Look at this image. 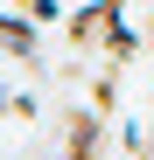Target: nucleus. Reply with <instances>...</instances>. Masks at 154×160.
Here are the masks:
<instances>
[{
  "label": "nucleus",
  "mask_w": 154,
  "mask_h": 160,
  "mask_svg": "<svg viewBox=\"0 0 154 160\" xmlns=\"http://www.w3.org/2000/svg\"><path fill=\"white\" fill-rule=\"evenodd\" d=\"M126 14V0H91V7H70V21H63V42L77 49V56H91V49H105V35H112V21Z\"/></svg>",
  "instance_id": "1"
},
{
  "label": "nucleus",
  "mask_w": 154,
  "mask_h": 160,
  "mask_svg": "<svg viewBox=\"0 0 154 160\" xmlns=\"http://www.w3.org/2000/svg\"><path fill=\"white\" fill-rule=\"evenodd\" d=\"M98 146H105V112L98 104H77L63 118V153L56 160H98Z\"/></svg>",
  "instance_id": "2"
},
{
  "label": "nucleus",
  "mask_w": 154,
  "mask_h": 160,
  "mask_svg": "<svg viewBox=\"0 0 154 160\" xmlns=\"http://www.w3.org/2000/svg\"><path fill=\"white\" fill-rule=\"evenodd\" d=\"M7 63H35V28H28V14H7Z\"/></svg>",
  "instance_id": "3"
},
{
  "label": "nucleus",
  "mask_w": 154,
  "mask_h": 160,
  "mask_svg": "<svg viewBox=\"0 0 154 160\" xmlns=\"http://www.w3.org/2000/svg\"><path fill=\"white\" fill-rule=\"evenodd\" d=\"M14 7L28 14V21H70V14H63V0H14Z\"/></svg>",
  "instance_id": "4"
},
{
  "label": "nucleus",
  "mask_w": 154,
  "mask_h": 160,
  "mask_svg": "<svg viewBox=\"0 0 154 160\" xmlns=\"http://www.w3.org/2000/svg\"><path fill=\"white\" fill-rule=\"evenodd\" d=\"M35 112H42V104H35V98H28V91H14V98H7V118H14V125H28V118H35Z\"/></svg>",
  "instance_id": "5"
},
{
  "label": "nucleus",
  "mask_w": 154,
  "mask_h": 160,
  "mask_svg": "<svg viewBox=\"0 0 154 160\" xmlns=\"http://www.w3.org/2000/svg\"><path fill=\"white\" fill-rule=\"evenodd\" d=\"M147 49H154V14H147Z\"/></svg>",
  "instance_id": "6"
}]
</instances>
